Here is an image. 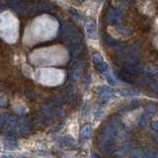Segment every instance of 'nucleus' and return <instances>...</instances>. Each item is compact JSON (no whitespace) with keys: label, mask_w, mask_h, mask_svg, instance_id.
Segmentation results:
<instances>
[{"label":"nucleus","mask_w":158,"mask_h":158,"mask_svg":"<svg viewBox=\"0 0 158 158\" xmlns=\"http://www.w3.org/2000/svg\"><path fill=\"white\" fill-rule=\"evenodd\" d=\"M95 68L97 69L99 72H101L103 74L109 71V65L106 62H104V61H101V62L95 64Z\"/></svg>","instance_id":"5"},{"label":"nucleus","mask_w":158,"mask_h":158,"mask_svg":"<svg viewBox=\"0 0 158 158\" xmlns=\"http://www.w3.org/2000/svg\"><path fill=\"white\" fill-rule=\"evenodd\" d=\"M73 143H74V140L70 139V138H67V137L62 138V143H61V144L63 146H71Z\"/></svg>","instance_id":"11"},{"label":"nucleus","mask_w":158,"mask_h":158,"mask_svg":"<svg viewBox=\"0 0 158 158\" xmlns=\"http://www.w3.org/2000/svg\"><path fill=\"white\" fill-rule=\"evenodd\" d=\"M86 32L88 34L89 38H93L96 34V24L93 20L88 21L86 24Z\"/></svg>","instance_id":"4"},{"label":"nucleus","mask_w":158,"mask_h":158,"mask_svg":"<svg viewBox=\"0 0 158 158\" xmlns=\"http://www.w3.org/2000/svg\"><path fill=\"white\" fill-rule=\"evenodd\" d=\"M75 33L76 32L74 31V29L71 25H69V24H63L62 25L61 30H60V34H61V37L63 40L67 41V40L70 39Z\"/></svg>","instance_id":"3"},{"label":"nucleus","mask_w":158,"mask_h":158,"mask_svg":"<svg viewBox=\"0 0 158 158\" xmlns=\"http://www.w3.org/2000/svg\"><path fill=\"white\" fill-rule=\"evenodd\" d=\"M120 94L122 96H132L135 95L136 92L131 90V89H122V90H120Z\"/></svg>","instance_id":"8"},{"label":"nucleus","mask_w":158,"mask_h":158,"mask_svg":"<svg viewBox=\"0 0 158 158\" xmlns=\"http://www.w3.org/2000/svg\"><path fill=\"white\" fill-rule=\"evenodd\" d=\"M104 42H105L108 46H110V47H117L118 44V43L116 41V40L114 38H112V37H110V36L104 37Z\"/></svg>","instance_id":"7"},{"label":"nucleus","mask_w":158,"mask_h":158,"mask_svg":"<svg viewBox=\"0 0 158 158\" xmlns=\"http://www.w3.org/2000/svg\"><path fill=\"white\" fill-rule=\"evenodd\" d=\"M143 156L151 158V157H158V153L152 152L151 150H146L145 152H143Z\"/></svg>","instance_id":"13"},{"label":"nucleus","mask_w":158,"mask_h":158,"mask_svg":"<svg viewBox=\"0 0 158 158\" xmlns=\"http://www.w3.org/2000/svg\"><path fill=\"white\" fill-rule=\"evenodd\" d=\"M104 75H105V77L107 78V81H108V83L110 84V85H116V81L114 80V78L112 77V75H111V73L110 72H106V73H104Z\"/></svg>","instance_id":"10"},{"label":"nucleus","mask_w":158,"mask_h":158,"mask_svg":"<svg viewBox=\"0 0 158 158\" xmlns=\"http://www.w3.org/2000/svg\"><path fill=\"white\" fill-rule=\"evenodd\" d=\"M107 20L112 25H118L122 20V12L117 8H111L107 13Z\"/></svg>","instance_id":"1"},{"label":"nucleus","mask_w":158,"mask_h":158,"mask_svg":"<svg viewBox=\"0 0 158 158\" xmlns=\"http://www.w3.org/2000/svg\"><path fill=\"white\" fill-rule=\"evenodd\" d=\"M118 30L120 31L123 35H125V36H127V35H130V30H128L127 27H123V26H118Z\"/></svg>","instance_id":"12"},{"label":"nucleus","mask_w":158,"mask_h":158,"mask_svg":"<svg viewBox=\"0 0 158 158\" xmlns=\"http://www.w3.org/2000/svg\"><path fill=\"white\" fill-rule=\"evenodd\" d=\"M140 56V51L136 44H133L127 51V60L131 64H137Z\"/></svg>","instance_id":"2"},{"label":"nucleus","mask_w":158,"mask_h":158,"mask_svg":"<svg viewBox=\"0 0 158 158\" xmlns=\"http://www.w3.org/2000/svg\"><path fill=\"white\" fill-rule=\"evenodd\" d=\"M155 112H156V109L154 106H152V105H149L145 108V114L147 116H153L155 114Z\"/></svg>","instance_id":"9"},{"label":"nucleus","mask_w":158,"mask_h":158,"mask_svg":"<svg viewBox=\"0 0 158 158\" xmlns=\"http://www.w3.org/2000/svg\"><path fill=\"white\" fill-rule=\"evenodd\" d=\"M92 60H93V62H94V63L97 64V63H99V62L103 61V59H102V57L100 56V54L95 53V54H94V56H93V57H92Z\"/></svg>","instance_id":"15"},{"label":"nucleus","mask_w":158,"mask_h":158,"mask_svg":"<svg viewBox=\"0 0 158 158\" xmlns=\"http://www.w3.org/2000/svg\"><path fill=\"white\" fill-rule=\"evenodd\" d=\"M91 133H92V128L90 126H85L82 128V131H81V136L83 139H88L89 137L91 136Z\"/></svg>","instance_id":"6"},{"label":"nucleus","mask_w":158,"mask_h":158,"mask_svg":"<svg viewBox=\"0 0 158 158\" xmlns=\"http://www.w3.org/2000/svg\"><path fill=\"white\" fill-rule=\"evenodd\" d=\"M145 123H146V118L144 116H142L141 118L139 120V126L140 127H144L145 126Z\"/></svg>","instance_id":"16"},{"label":"nucleus","mask_w":158,"mask_h":158,"mask_svg":"<svg viewBox=\"0 0 158 158\" xmlns=\"http://www.w3.org/2000/svg\"><path fill=\"white\" fill-rule=\"evenodd\" d=\"M150 127H151V130L154 131V132H156V133H158V121H153V122H151V123H150Z\"/></svg>","instance_id":"14"},{"label":"nucleus","mask_w":158,"mask_h":158,"mask_svg":"<svg viewBox=\"0 0 158 158\" xmlns=\"http://www.w3.org/2000/svg\"><path fill=\"white\" fill-rule=\"evenodd\" d=\"M76 1H78V2H82V1H84V0H76Z\"/></svg>","instance_id":"17"},{"label":"nucleus","mask_w":158,"mask_h":158,"mask_svg":"<svg viewBox=\"0 0 158 158\" xmlns=\"http://www.w3.org/2000/svg\"><path fill=\"white\" fill-rule=\"evenodd\" d=\"M127 1H128V0H127Z\"/></svg>","instance_id":"18"}]
</instances>
